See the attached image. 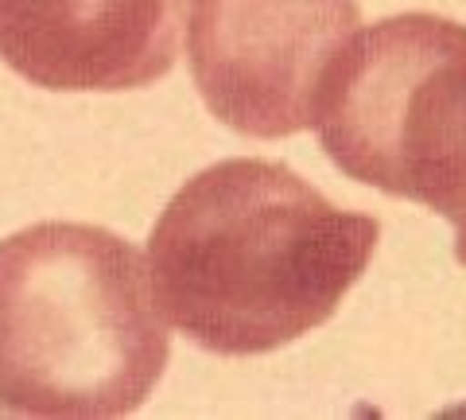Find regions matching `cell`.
Here are the masks:
<instances>
[{"label": "cell", "mask_w": 466, "mask_h": 420, "mask_svg": "<svg viewBox=\"0 0 466 420\" xmlns=\"http://www.w3.org/2000/svg\"><path fill=\"white\" fill-rule=\"evenodd\" d=\"M377 241L373 214L334 207L280 160L233 156L171 195L148 238V281L198 351L253 358L323 327Z\"/></svg>", "instance_id": "1"}, {"label": "cell", "mask_w": 466, "mask_h": 420, "mask_svg": "<svg viewBox=\"0 0 466 420\" xmlns=\"http://www.w3.org/2000/svg\"><path fill=\"white\" fill-rule=\"evenodd\" d=\"M171 358L148 265L94 222L0 241V413L109 420L152 397Z\"/></svg>", "instance_id": "2"}, {"label": "cell", "mask_w": 466, "mask_h": 420, "mask_svg": "<svg viewBox=\"0 0 466 420\" xmlns=\"http://www.w3.org/2000/svg\"><path fill=\"white\" fill-rule=\"evenodd\" d=\"M311 125L342 176L455 222L466 202V24L416 8L358 27Z\"/></svg>", "instance_id": "3"}, {"label": "cell", "mask_w": 466, "mask_h": 420, "mask_svg": "<svg viewBox=\"0 0 466 420\" xmlns=\"http://www.w3.org/2000/svg\"><path fill=\"white\" fill-rule=\"evenodd\" d=\"M358 27V0H195L187 63L226 128L280 140L311 128L327 70Z\"/></svg>", "instance_id": "4"}, {"label": "cell", "mask_w": 466, "mask_h": 420, "mask_svg": "<svg viewBox=\"0 0 466 420\" xmlns=\"http://www.w3.org/2000/svg\"><path fill=\"white\" fill-rule=\"evenodd\" d=\"M187 0H0V63L55 94L144 90L171 75Z\"/></svg>", "instance_id": "5"}, {"label": "cell", "mask_w": 466, "mask_h": 420, "mask_svg": "<svg viewBox=\"0 0 466 420\" xmlns=\"http://www.w3.org/2000/svg\"><path fill=\"white\" fill-rule=\"evenodd\" d=\"M451 226H455V261H459V265L466 269V202H462L459 219L451 222Z\"/></svg>", "instance_id": "6"}]
</instances>
